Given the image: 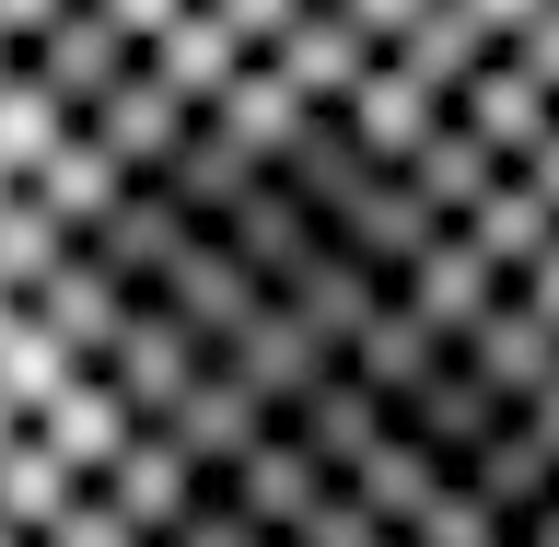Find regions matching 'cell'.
Wrapping results in <instances>:
<instances>
[{
	"label": "cell",
	"mask_w": 559,
	"mask_h": 547,
	"mask_svg": "<svg viewBox=\"0 0 559 547\" xmlns=\"http://www.w3.org/2000/svg\"><path fill=\"white\" fill-rule=\"evenodd\" d=\"M94 245L0 12V547H94Z\"/></svg>",
	"instance_id": "obj_1"
},
{
	"label": "cell",
	"mask_w": 559,
	"mask_h": 547,
	"mask_svg": "<svg viewBox=\"0 0 559 547\" xmlns=\"http://www.w3.org/2000/svg\"><path fill=\"white\" fill-rule=\"evenodd\" d=\"M314 12L466 129L559 175V0H314Z\"/></svg>",
	"instance_id": "obj_2"
}]
</instances>
